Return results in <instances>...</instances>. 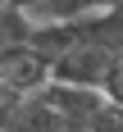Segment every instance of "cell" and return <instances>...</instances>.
Returning a JSON list of instances; mask_svg holds the SVG:
<instances>
[{
    "instance_id": "cell-6",
    "label": "cell",
    "mask_w": 123,
    "mask_h": 132,
    "mask_svg": "<svg viewBox=\"0 0 123 132\" xmlns=\"http://www.w3.org/2000/svg\"><path fill=\"white\" fill-rule=\"evenodd\" d=\"M82 5H87L91 14H100V9H123V0H82Z\"/></svg>"
},
{
    "instance_id": "cell-5",
    "label": "cell",
    "mask_w": 123,
    "mask_h": 132,
    "mask_svg": "<svg viewBox=\"0 0 123 132\" xmlns=\"http://www.w3.org/2000/svg\"><path fill=\"white\" fill-rule=\"evenodd\" d=\"M105 96L114 100V105L123 109V55H119V68H114V78H109V87H105Z\"/></svg>"
},
{
    "instance_id": "cell-2",
    "label": "cell",
    "mask_w": 123,
    "mask_h": 132,
    "mask_svg": "<svg viewBox=\"0 0 123 132\" xmlns=\"http://www.w3.org/2000/svg\"><path fill=\"white\" fill-rule=\"evenodd\" d=\"M119 68V55L114 50H100V46H78L68 50L64 59H55V82L64 87H87V91H105L109 78Z\"/></svg>"
},
{
    "instance_id": "cell-3",
    "label": "cell",
    "mask_w": 123,
    "mask_h": 132,
    "mask_svg": "<svg viewBox=\"0 0 123 132\" xmlns=\"http://www.w3.org/2000/svg\"><path fill=\"white\" fill-rule=\"evenodd\" d=\"M23 41H32V18H27L18 5H5V9H0V50L23 46Z\"/></svg>"
},
{
    "instance_id": "cell-4",
    "label": "cell",
    "mask_w": 123,
    "mask_h": 132,
    "mask_svg": "<svg viewBox=\"0 0 123 132\" xmlns=\"http://www.w3.org/2000/svg\"><path fill=\"white\" fill-rule=\"evenodd\" d=\"M27 96H18V91H9L5 82H0V132H9V123H14V114H18V105H23Z\"/></svg>"
},
{
    "instance_id": "cell-1",
    "label": "cell",
    "mask_w": 123,
    "mask_h": 132,
    "mask_svg": "<svg viewBox=\"0 0 123 132\" xmlns=\"http://www.w3.org/2000/svg\"><path fill=\"white\" fill-rule=\"evenodd\" d=\"M0 82H5L9 91H18V96H37V91H46L55 82V64L32 46V41H23V46L0 50Z\"/></svg>"
}]
</instances>
